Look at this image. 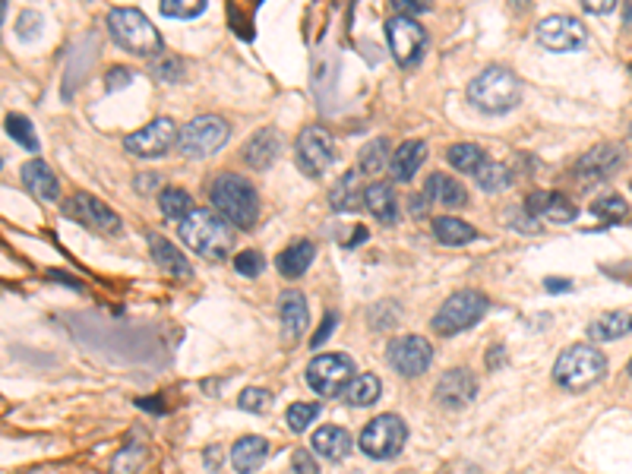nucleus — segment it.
<instances>
[{"mask_svg": "<svg viewBox=\"0 0 632 474\" xmlns=\"http://www.w3.org/2000/svg\"><path fill=\"white\" fill-rule=\"evenodd\" d=\"M181 240L205 259H225L235 247V231L216 209H194L181 222Z\"/></svg>", "mask_w": 632, "mask_h": 474, "instance_id": "1", "label": "nucleus"}, {"mask_svg": "<svg viewBox=\"0 0 632 474\" xmlns=\"http://www.w3.org/2000/svg\"><path fill=\"white\" fill-rule=\"evenodd\" d=\"M212 205L216 212L231 225V228H253L259 218V196L244 177L237 174H218L212 184Z\"/></svg>", "mask_w": 632, "mask_h": 474, "instance_id": "2", "label": "nucleus"}, {"mask_svg": "<svg viewBox=\"0 0 632 474\" xmlns=\"http://www.w3.org/2000/svg\"><path fill=\"white\" fill-rule=\"evenodd\" d=\"M108 29H111L114 41L127 51L140 54V58H162L164 41L158 29L149 23L146 13L133 10V6H118L108 13Z\"/></svg>", "mask_w": 632, "mask_h": 474, "instance_id": "3", "label": "nucleus"}, {"mask_svg": "<svg viewBox=\"0 0 632 474\" xmlns=\"http://www.w3.org/2000/svg\"><path fill=\"white\" fill-rule=\"evenodd\" d=\"M521 82L506 67H487L469 86V101L484 114H506L519 105Z\"/></svg>", "mask_w": 632, "mask_h": 474, "instance_id": "4", "label": "nucleus"}, {"mask_svg": "<svg viewBox=\"0 0 632 474\" xmlns=\"http://www.w3.org/2000/svg\"><path fill=\"white\" fill-rule=\"evenodd\" d=\"M607 374V357L597 352L595 345H573L556 357L553 380L569 393H582V389L595 386Z\"/></svg>", "mask_w": 632, "mask_h": 474, "instance_id": "5", "label": "nucleus"}, {"mask_svg": "<svg viewBox=\"0 0 632 474\" xmlns=\"http://www.w3.org/2000/svg\"><path fill=\"white\" fill-rule=\"evenodd\" d=\"M228 136H231L228 121L216 118V114H199L187 127H181L177 149H181L184 158H209L228 142Z\"/></svg>", "mask_w": 632, "mask_h": 474, "instance_id": "6", "label": "nucleus"}, {"mask_svg": "<svg viewBox=\"0 0 632 474\" xmlns=\"http://www.w3.org/2000/svg\"><path fill=\"white\" fill-rule=\"evenodd\" d=\"M487 311H490L487 294L471 291V288L469 291H456L434 316V329L439 335H458V332H465V329L478 326L487 316Z\"/></svg>", "mask_w": 632, "mask_h": 474, "instance_id": "7", "label": "nucleus"}, {"mask_svg": "<svg viewBox=\"0 0 632 474\" xmlns=\"http://www.w3.org/2000/svg\"><path fill=\"white\" fill-rule=\"evenodd\" d=\"M354 380V363L348 354H316L307 363V386L322 398H339Z\"/></svg>", "mask_w": 632, "mask_h": 474, "instance_id": "8", "label": "nucleus"}, {"mask_svg": "<svg viewBox=\"0 0 632 474\" xmlns=\"http://www.w3.org/2000/svg\"><path fill=\"white\" fill-rule=\"evenodd\" d=\"M405 439H408V427H405L402 417H398V415H380V417H374L367 427H363L357 446L363 449V456L386 462V458H395L398 452L405 449Z\"/></svg>", "mask_w": 632, "mask_h": 474, "instance_id": "9", "label": "nucleus"}, {"mask_svg": "<svg viewBox=\"0 0 632 474\" xmlns=\"http://www.w3.org/2000/svg\"><path fill=\"white\" fill-rule=\"evenodd\" d=\"M386 38H389V51H393L398 67L421 64L424 47H427V32L421 29V23H417V19L393 16L386 23Z\"/></svg>", "mask_w": 632, "mask_h": 474, "instance_id": "10", "label": "nucleus"}, {"mask_svg": "<svg viewBox=\"0 0 632 474\" xmlns=\"http://www.w3.org/2000/svg\"><path fill=\"white\" fill-rule=\"evenodd\" d=\"M60 209H64L67 218L79 222L82 228L99 231V235H118V231H121V216L111 209V205L101 203L99 196L73 194L64 205H60Z\"/></svg>", "mask_w": 632, "mask_h": 474, "instance_id": "11", "label": "nucleus"}, {"mask_svg": "<svg viewBox=\"0 0 632 474\" xmlns=\"http://www.w3.org/2000/svg\"><path fill=\"white\" fill-rule=\"evenodd\" d=\"M386 361L395 374L421 376V374H427L430 361H434V348H430V342L421 339V335H398V339L389 342Z\"/></svg>", "mask_w": 632, "mask_h": 474, "instance_id": "12", "label": "nucleus"}, {"mask_svg": "<svg viewBox=\"0 0 632 474\" xmlns=\"http://www.w3.org/2000/svg\"><path fill=\"white\" fill-rule=\"evenodd\" d=\"M177 133H181V130L174 127L171 118H155L142 130L130 133L127 140H123V149L136 158H162L177 142Z\"/></svg>", "mask_w": 632, "mask_h": 474, "instance_id": "13", "label": "nucleus"}, {"mask_svg": "<svg viewBox=\"0 0 632 474\" xmlns=\"http://www.w3.org/2000/svg\"><path fill=\"white\" fill-rule=\"evenodd\" d=\"M538 41L547 51H556V54L579 51L588 41V29L575 16H547L538 26Z\"/></svg>", "mask_w": 632, "mask_h": 474, "instance_id": "14", "label": "nucleus"}, {"mask_svg": "<svg viewBox=\"0 0 632 474\" xmlns=\"http://www.w3.org/2000/svg\"><path fill=\"white\" fill-rule=\"evenodd\" d=\"M335 158V146H332V136H329V130L322 127H307L300 130L298 136V164L304 174H322V171L332 164Z\"/></svg>", "mask_w": 632, "mask_h": 474, "instance_id": "15", "label": "nucleus"}, {"mask_svg": "<svg viewBox=\"0 0 632 474\" xmlns=\"http://www.w3.org/2000/svg\"><path fill=\"white\" fill-rule=\"evenodd\" d=\"M623 146H616V142H604V146H595L588 155H582L579 162H575L573 174L579 177V181L585 184H597V181H607V177H614L616 171L623 168Z\"/></svg>", "mask_w": 632, "mask_h": 474, "instance_id": "16", "label": "nucleus"}, {"mask_svg": "<svg viewBox=\"0 0 632 474\" xmlns=\"http://www.w3.org/2000/svg\"><path fill=\"white\" fill-rule=\"evenodd\" d=\"M478 395V380L471 370L456 367L449 374H443V380L437 383V402L443 408H465L471 398Z\"/></svg>", "mask_w": 632, "mask_h": 474, "instance_id": "17", "label": "nucleus"}, {"mask_svg": "<svg viewBox=\"0 0 632 474\" xmlns=\"http://www.w3.org/2000/svg\"><path fill=\"white\" fill-rule=\"evenodd\" d=\"M279 316H281V332L285 342H300L311 326V311H307V298L300 291H285L279 300Z\"/></svg>", "mask_w": 632, "mask_h": 474, "instance_id": "18", "label": "nucleus"}, {"mask_svg": "<svg viewBox=\"0 0 632 474\" xmlns=\"http://www.w3.org/2000/svg\"><path fill=\"white\" fill-rule=\"evenodd\" d=\"M525 212L534 218H551V222H573L575 216H579V209L573 205V199L556 194V190H538V194H532L525 199Z\"/></svg>", "mask_w": 632, "mask_h": 474, "instance_id": "19", "label": "nucleus"}, {"mask_svg": "<svg viewBox=\"0 0 632 474\" xmlns=\"http://www.w3.org/2000/svg\"><path fill=\"white\" fill-rule=\"evenodd\" d=\"M149 250H153V259L158 263V269H164L168 276H174V279H194V266L187 263V257H184V253L177 250L171 240L153 235V237H149Z\"/></svg>", "mask_w": 632, "mask_h": 474, "instance_id": "20", "label": "nucleus"}, {"mask_svg": "<svg viewBox=\"0 0 632 474\" xmlns=\"http://www.w3.org/2000/svg\"><path fill=\"white\" fill-rule=\"evenodd\" d=\"M313 452L316 456H322V458H329V462H342V458H348V452H352V446H354V439L348 430H342V427H320L313 434Z\"/></svg>", "mask_w": 632, "mask_h": 474, "instance_id": "21", "label": "nucleus"}, {"mask_svg": "<svg viewBox=\"0 0 632 474\" xmlns=\"http://www.w3.org/2000/svg\"><path fill=\"white\" fill-rule=\"evenodd\" d=\"M279 153H281V140L276 130H259V133H253V140L244 146V162L250 164L253 171H266L276 162Z\"/></svg>", "mask_w": 632, "mask_h": 474, "instance_id": "22", "label": "nucleus"}, {"mask_svg": "<svg viewBox=\"0 0 632 474\" xmlns=\"http://www.w3.org/2000/svg\"><path fill=\"white\" fill-rule=\"evenodd\" d=\"M23 184H26V190L38 199H58L60 196L58 177L51 174V168H47L41 158H32V162L23 164Z\"/></svg>", "mask_w": 632, "mask_h": 474, "instance_id": "23", "label": "nucleus"}, {"mask_svg": "<svg viewBox=\"0 0 632 474\" xmlns=\"http://www.w3.org/2000/svg\"><path fill=\"white\" fill-rule=\"evenodd\" d=\"M266 456H269V443L263 437H244L231 449V465L237 474H253L266 462Z\"/></svg>", "mask_w": 632, "mask_h": 474, "instance_id": "24", "label": "nucleus"}, {"mask_svg": "<svg viewBox=\"0 0 632 474\" xmlns=\"http://www.w3.org/2000/svg\"><path fill=\"white\" fill-rule=\"evenodd\" d=\"M424 158H427V142L421 140H408L402 142V146L393 153V177L395 181H411V177L417 174V168L424 164Z\"/></svg>", "mask_w": 632, "mask_h": 474, "instance_id": "25", "label": "nucleus"}, {"mask_svg": "<svg viewBox=\"0 0 632 474\" xmlns=\"http://www.w3.org/2000/svg\"><path fill=\"white\" fill-rule=\"evenodd\" d=\"M427 196L434 199V203L446 205V209H462V205H469V190L449 174H430Z\"/></svg>", "mask_w": 632, "mask_h": 474, "instance_id": "26", "label": "nucleus"}, {"mask_svg": "<svg viewBox=\"0 0 632 474\" xmlns=\"http://www.w3.org/2000/svg\"><path fill=\"white\" fill-rule=\"evenodd\" d=\"M627 332H632V313H627V311L601 313L592 326H588V335H592L595 342H616Z\"/></svg>", "mask_w": 632, "mask_h": 474, "instance_id": "27", "label": "nucleus"}, {"mask_svg": "<svg viewBox=\"0 0 632 474\" xmlns=\"http://www.w3.org/2000/svg\"><path fill=\"white\" fill-rule=\"evenodd\" d=\"M313 257H316V247L311 244V240H298V244H291L279 257V272L285 279H300L307 269H311Z\"/></svg>", "mask_w": 632, "mask_h": 474, "instance_id": "28", "label": "nucleus"}, {"mask_svg": "<svg viewBox=\"0 0 632 474\" xmlns=\"http://www.w3.org/2000/svg\"><path fill=\"white\" fill-rule=\"evenodd\" d=\"M363 205L370 209V216H376L380 222H395V190L393 184L376 181L363 194Z\"/></svg>", "mask_w": 632, "mask_h": 474, "instance_id": "29", "label": "nucleus"}, {"mask_svg": "<svg viewBox=\"0 0 632 474\" xmlns=\"http://www.w3.org/2000/svg\"><path fill=\"white\" fill-rule=\"evenodd\" d=\"M363 194H367V187H361V171H348V174L342 177L339 187L332 190V209H339V212L361 209Z\"/></svg>", "mask_w": 632, "mask_h": 474, "instance_id": "30", "label": "nucleus"}, {"mask_svg": "<svg viewBox=\"0 0 632 474\" xmlns=\"http://www.w3.org/2000/svg\"><path fill=\"white\" fill-rule=\"evenodd\" d=\"M434 235L439 244H446V247H462V244H471V240L478 237V231H474L469 222H462V218L443 216L434 222Z\"/></svg>", "mask_w": 632, "mask_h": 474, "instance_id": "31", "label": "nucleus"}, {"mask_svg": "<svg viewBox=\"0 0 632 474\" xmlns=\"http://www.w3.org/2000/svg\"><path fill=\"white\" fill-rule=\"evenodd\" d=\"M446 162L456 171H462V174H478V171L484 168L487 155H484V149L474 146V142H456V146L446 149Z\"/></svg>", "mask_w": 632, "mask_h": 474, "instance_id": "32", "label": "nucleus"}, {"mask_svg": "<svg viewBox=\"0 0 632 474\" xmlns=\"http://www.w3.org/2000/svg\"><path fill=\"white\" fill-rule=\"evenodd\" d=\"M158 209H162L164 218L184 222V218L194 216V199H190L187 190H181V187H164L162 194H158Z\"/></svg>", "mask_w": 632, "mask_h": 474, "instance_id": "33", "label": "nucleus"}, {"mask_svg": "<svg viewBox=\"0 0 632 474\" xmlns=\"http://www.w3.org/2000/svg\"><path fill=\"white\" fill-rule=\"evenodd\" d=\"M383 386L380 380H376L374 374H361L352 380V386L345 389V402L354 405V408H367V405H374L376 398H380Z\"/></svg>", "mask_w": 632, "mask_h": 474, "instance_id": "34", "label": "nucleus"}, {"mask_svg": "<svg viewBox=\"0 0 632 474\" xmlns=\"http://www.w3.org/2000/svg\"><path fill=\"white\" fill-rule=\"evenodd\" d=\"M386 164H393L386 140H374L361 149V158H357V171H361V174H376V171H383Z\"/></svg>", "mask_w": 632, "mask_h": 474, "instance_id": "35", "label": "nucleus"}, {"mask_svg": "<svg viewBox=\"0 0 632 474\" xmlns=\"http://www.w3.org/2000/svg\"><path fill=\"white\" fill-rule=\"evenodd\" d=\"M474 181H478V187L484 194H500V190H506L512 184V171L500 162H484V168L474 174Z\"/></svg>", "mask_w": 632, "mask_h": 474, "instance_id": "36", "label": "nucleus"}, {"mask_svg": "<svg viewBox=\"0 0 632 474\" xmlns=\"http://www.w3.org/2000/svg\"><path fill=\"white\" fill-rule=\"evenodd\" d=\"M209 0H162V16L168 19H194V16H203Z\"/></svg>", "mask_w": 632, "mask_h": 474, "instance_id": "37", "label": "nucleus"}, {"mask_svg": "<svg viewBox=\"0 0 632 474\" xmlns=\"http://www.w3.org/2000/svg\"><path fill=\"white\" fill-rule=\"evenodd\" d=\"M6 133H10V140H16L23 149L38 153V136L32 133L29 118H23V114H10V118H6Z\"/></svg>", "mask_w": 632, "mask_h": 474, "instance_id": "38", "label": "nucleus"}, {"mask_svg": "<svg viewBox=\"0 0 632 474\" xmlns=\"http://www.w3.org/2000/svg\"><path fill=\"white\" fill-rule=\"evenodd\" d=\"M595 218H601L604 225H614V222H623L629 216V205L623 203L620 196H601L597 203L592 205Z\"/></svg>", "mask_w": 632, "mask_h": 474, "instance_id": "39", "label": "nucleus"}, {"mask_svg": "<svg viewBox=\"0 0 632 474\" xmlns=\"http://www.w3.org/2000/svg\"><path fill=\"white\" fill-rule=\"evenodd\" d=\"M316 417H320V405L298 402V405H291V408H288V427H291L294 434H304Z\"/></svg>", "mask_w": 632, "mask_h": 474, "instance_id": "40", "label": "nucleus"}, {"mask_svg": "<svg viewBox=\"0 0 632 474\" xmlns=\"http://www.w3.org/2000/svg\"><path fill=\"white\" fill-rule=\"evenodd\" d=\"M237 405L244 411H250V415H266V411H269V405H272V395L266 393V389L250 386V389H244V393H240Z\"/></svg>", "mask_w": 632, "mask_h": 474, "instance_id": "41", "label": "nucleus"}, {"mask_svg": "<svg viewBox=\"0 0 632 474\" xmlns=\"http://www.w3.org/2000/svg\"><path fill=\"white\" fill-rule=\"evenodd\" d=\"M235 269L240 272V276H247V279H257L259 272L266 269V257H263V253H257V250H244V253H237V257H235Z\"/></svg>", "mask_w": 632, "mask_h": 474, "instance_id": "42", "label": "nucleus"}, {"mask_svg": "<svg viewBox=\"0 0 632 474\" xmlns=\"http://www.w3.org/2000/svg\"><path fill=\"white\" fill-rule=\"evenodd\" d=\"M291 474H320V465L307 449H298L291 456Z\"/></svg>", "mask_w": 632, "mask_h": 474, "instance_id": "43", "label": "nucleus"}, {"mask_svg": "<svg viewBox=\"0 0 632 474\" xmlns=\"http://www.w3.org/2000/svg\"><path fill=\"white\" fill-rule=\"evenodd\" d=\"M133 456H142V449H136V446H130V449H123L118 458H114V474H130V469H136L140 465V458Z\"/></svg>", "mask_w": 632, "mask_h": 474, "instance_id": "44", "label": "nucleus"}, {"mask_svg": "<svg viewBox=\"0 0 632 474\" xmlns=\"http://www.w3.org/2000/svg\"><path fill=\"white\" fill-rule=\"evenodd\" d=\"M153 73L158 79H168V82H177L181 79V64H177V60H171V58H164V60H158V64L153 67Z\"/></svg>", "mask_w": 632, "mask_h": 474, "instance_id": "45", "label": "nucleus"}, {"mask_svg": "<svg viewBox=\"0 0 632 474\" xmlns=\"http://www.w3.org/2000/svg\"><path fill=\"white\" fill-rule=\"evenodd\" d=\"M335 322H339V316H335L332 311H329V313H326V320H322V326H320V329H316V332H313V339H311V348H320L322 342H326L329 335H332Z\"/></svg>", "mask_w": 632, "mask_h": 474, "instance_id": "46", "label": "nucleus"}, {"mask_svg": "<svg viewBox=\"0 0 632 474\" xmlns=\"http://www.w3.org/2000/svg\"><path fill=\"white\" fill-rule=\"evenodd\" d=\"M393 6H395V16H411V19H415L417 13H427L430 10L427 4H417V0H395Z\"/></svg>", "mask_w": 632, "mask_h": 474, "instance_id": "47", "label": "nucleus"}, {"mask_svg": "<svg viewBox=\"0 0 632 474\" xmlns=\"http://www.w3.org/2000/svg\"><path fill=\"white\" fill-rule=\"evenodd\" d=\"M544 291H551V294H563V291H573V281L569 279H544Z\"/></svg>", "mask_w": 632, "mask_h": 474, "instance_id": "48", "label": "nucleus"}, {"mask_svg": "<svg viewBox=\"0 0 632 474\" xmlns=\"http://www.w3.org/2000/svg\"><path fill=\"white\" fill-rule=\"evenodd\" d=\"M130 82V70H123V67H118V70L108 73V89H121Z\"/></svg>", "mask_w": 632, "mask_h": 474, "instance_id": "49", "label": "nucleus"}, {"mask_svg": "<svg viewBox=\"0 0 632 474\" xmlns=\"http://www.w3.org/2000/svg\"><path fill=\"white\" fill-rule=\"evenodd\" d=\"M614 4H616V0H597V4H595V0H585V10L588 13H610V10H614Z\"/></svg>", "mask_w": 632, "mask_h": 474, "instance_id": "50", "label": "nucleus"}, {"mask_svg": "<svg viewBox=\"0 0 632 474\" xmlns=\"http://www.w3.org/2000/svg\"><path fill=\"white\" fill-rule=\"evenodd\" d=\"M427 190H424L421 196H411V212H415V216H424V212H427Z\"/></svg>", "mask_w": 632, "mask_h": 474, "instance_id": "51", "label": "nucleus"}, {"mask_svg": "<svg viewBox=\"0 0 632 474\" xmlns=\"http://www.w3.org/2000/svg\"><path fill=\"white\" fill-rule=\"evenodd\" d=\"M222 465V449H205V469H218Z\"/></svg>", "mask_w": 632, "mask_h": 474, "instance_id": "52", "label": "nucleus"}, {"mask_svg": "<svg viewBox=\"0 0 632 474\" xmlns=\"http://www.w3.org/2000/svg\"><path fill=\"white\" fill-rule=\"evenodd\" d=\"M155 181H158L155 174H142V177H136V190H142V194H146V190H153V187H155Z\"/></svg>", "mask_w": 632, "mask_h": 474, "instance_id": "53", "label": "nucleus"}, {"mask_svg": "<svg viewBox=\"0 0 632 474\" xmlns=\"http://www.w3.org/2000/svg\"><path fill=\"white\" fill-rule=\"evenodd\" d=\"M629 376H632V361H629Z\"/></svg>", "mask_w": 632, "mask_h": 474, "instance_id": "54", "label": "nucleus"}, {"mask_svg": "<svg viewBox=\"0 0 632 474\" xmlns=\"http://www.w3.org/2000/svg\"><path fill=\"white\" fill-rule=\"evenodd\" d=\"M629 136H632V127H629Z\"/></svg>", "mask_w": 632, "mask_h": 474, "instance_id": "55", "label": "nucleus"}, {"mask_svg": "<svg viewBox=\"0 0 632 474\" xmlns=\"http://www.w3.org/2000/svg\"><path fill=\"white\" fill-rule=\"evenodd\" d=\"M629 187H632V181H629Z\"/></svg>", "mask_w": 632, "mask_h": 474, "instance_id": "56", "label": "nucleus"}]
</instances>
